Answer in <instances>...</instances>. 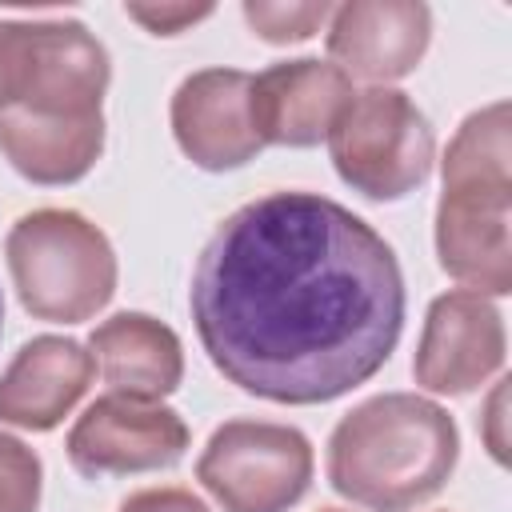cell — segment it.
Masks as SVG:
<instances>
[{
  "mask_svg": "<svg viewBox=\"0 0 512 512\" xmlns=\"http://www.w3.org/2000/svg\"><path fill=\"white\" fill-rule=\"evenodd\" d=\"M212 368L272 404H328L368 384L404 332L392 244L320 192H264L216 224L188 288Z\"/></svg>",
  "mask_w": 512,
  "mask_h": 512,
  "instance_id": "cell-1",
  "label": "cell"
},
{
  "mask_svg": "<svg viewBox=\"0 0 512 512\" xmlns=\"http://www.w3.org/2000/svg\"><path fill=\"white\" fill-rule=\"evenodd\" d=\"M460 460V428L444 404L380 392L328 436V484L368 512H408L432 500Z\"/></svg>",
  "mask_w": 512,
  "mask_h": 512,
  "instance_id": "cell-2",
  "label": "cell"
},
{
  "mask_svg": "<svg viewBox=\"0 0 512 512\" xmlns=\"http://www.w3.org/2000/svg\"><path fill=\"white\" fill-rule=\"evenodd\" d=\"M436 260L480 296L512 292V108L492 100L464 116L440 160Z\"/></svg>",
  "mask_w": 512,
  "mask_h": 512,
  "instance_id": "cell-3",
  "label": "cell"
},
{
  "mask_svg": "<svg viewBox=\"0 0 512 512\" xmlns=\"http://www.w3.org/2000/svg\"><path fill=\"white\" fill-rule=\"evenodd\" d=\"M8 272L24 312L48 324L92 320L116 296L112 240L72 208H36L8 228Z\"/></svg>",
  "mask_w": 512,
  "mask_h": 512,
  "instance_id": "cell-4",
  "label": "cell"
},
{
  "mask_svg": "<svg viewBox=\"0 0 512 512\" xmlns=\"http://www.w3.org/2000/svg\"><path fill=\"white\" fill-rule=\"evenodd\" d=\"M336 176L368 200H404L432 176L436 132L400 88L352 92L328 132Z\"/></svg>",
  "mask_w": 512,
  "mask_h": 512,
  "instance_id": "cell-5",
  "label": "cell"
},
{
  "mask_svg": "<svg viewBox=\"0 0 512 512\" xmlns=\"http://www.w3.org/2000/svg\"><path fill=\"white\" fill-rule=\"evenodd\" d=\"M312 444L292 424L224 420L200 460L196 480L224 512H288L312 484Z\"/></svg>",
  "mask_w": 512,
  "mask_h": 512,
  "instance_id": "cell-6",
  "label": "cell"
},
{
  "mask_svg": "<svg viewBox=\"0 0 512 512\" xmlns=\"http://www.w3.org/2000/svg\"><path fill=\"white\" fill-rule=\"evenodd\" d=\"M188 440H192L188 424L176 408L160 400L108 392L76 416L64 448H68V464L80 476L104 480V476L172 468L188 452Z\"/></svg>",
  "mask_w": 512,
  "mask_h": 512,
  "instance_id": "cell-7",
  "label": "cell"
},
{
  "mask_svg": "<svg viewBox=\"0 0 512 512\" xmlns=\"http://www.w3.org/2000/svg\"><path fill=\"white\" fill-rule=\"evenodd\" d=\"M504 316L500 308L468 288H452L428 304L412 376L436 396H464L484 388L504 368Z\"/></svg>",
  "mask_w": 512,
  "mask_h": 512,
  "instance_id": "cell-8",
  "label": "cell"
},
{
  "mask_svg": "<svg viewBox=\"0 0 512 512\" xmlns=\"http://www.w3.org/2000/svg\"><path fill=\"white\" fill-rule=\"evenodd\" d=\"M324 44L348 80L388 88L420 68L432 44V8L420 0H348L332 8Z\"/></svg>",
  "mask_w": 512,
  "mask_h": 512,
  "instance_id": "cell-9",
  "label": "cell"
},
{
  "mask_svg": "<svg viewBox=\"0 0 512 512\" xmlns=\"http://www.w3.org/2000/svg\"><path fill=\"white\" fill-rule=\"evenodd\" d=\"M172 136L204 172H232L264 148L252 124V76L240 68H200L172 92Z\"/></svg>",
  "mask_w": 512,
  "mask_h": 512,
  "instance_id": "cell-10",
  "label": "cell"
},
{
  "mask_svg": "<svg viewBox=\"0 0 512 512\" xmlns=\"http://www.w3.org/2000/svg\"><path fill=\"white\" fill-rule=\"evenodd\" d=\"M108 80V48L80 20H28V68L16 100L20 112L96 116Z\"/></svg>",
  "mask_w": 512,
  "mask_h": 512,
  "instance_id": "cell-11",
  "label": "cell"
},
{
  "mask_svg": "<svg viewBox=\"0 0 512 512\" xmlns=\"http://www.w3.org/2000/svg\"><path fill=\"white\" fill-rule=\"evenodd\" d=\"M352 96V80L316 56L276 60L252 76V124L260 144L316 148L328 140L340 108Z\"/></svg>",
  "mask_w": 512,
  "mask_h": 512,
  "instance_id": "cell-12",
  "label": "cell"
},
{
  "mask_svg": "<svg viewBox=\"0 0 512 512\" xmlns=\"http://www.w3.org/2000/svg\"><path fill=\"white\" fill-rule=\"evenodd\" d=\"M96 376L92 352L72 336H32L0 372V424L52 432L84 400Z\"/></svg>",
  "mask_w": 512,
  "mask_h": 512,
  "instance_id": "cell-13",
  "label": "cell"
},
{
  "mask_svg": "<svg viewBox=\"0 0 512 512\" xmlns=\"http://www.w3.org/2000/svg\"><path fill=\"white\" fill-rule=\"evenodd\" d=\"M92 360L116 396L164 400L184 380L180 336L148 312H116L88 336Z\"/></svg>",
  "mask_w": 512,
  "mask_h": 512,
  "instance_id": "cell-14",
  "label": "cell"
},
{
  "mask_svg": "<svg viewBox=\"0 0 512 512\" xmlns=\"http://www.w3.org/2000/svg\"><path fill=\"white\" fill-rule=\"evenodd\" d=\"M0 152L8 164L44 188L84 180L104 152V112L96 116H32L0 112Z\"/></svg>",
  "mask_w": 512,
  "mask_h": 512,
  "instance_id": "cell-15",
  "label": "cell"
},
{
  "mask_svg": "<svg viewBox=\"0 0 512 512\" xmlns=\"http://www.w3.org/2000/svg\"><path fill=\"white\" fill-rule=\"evenodd\" d=\"M244 20L248 28L268 40V44H300L308 36H316L328 16H332V4L324 0H312V4H276V0H244Z\"/></svg>",
  "mask_w": 512,
  "mask_h": 512,
  "instance_id": "cell-16",
  "label": "cell"
},
{
  "mask_svg": "<svg viewBox=\"0 0 512 512\" xmlns=\"http://www.w3.org/2000/svg\"><path fill=\"white\" fill-rule=\"evenodd\" d=\"M44 488L40 456L12 432H0V512H36Z\"/></svg>",
  "mask_w": 512,
  "mask_h": 512,
  "instance_id": "cell-17",
  "label": "cell"
},
{
  "mask_svg": "<svg viewBox=\"0 0 512 512\" xmlns=\"http://www.w3.org/2000/svg\"><path fill=\"white\" fill-rule=\"evenodd\" d=\"M28 68V20L0 16V112L16 108Z\"/></svg>",
  "mask_w": 512,
  "mask_h": 512,
  "instance_id": "cell-18",
  "label": "cell"
},
{
  "mask_svg": "<svg viewBox=\"0 0 512 512\" xmlns=\"http://www.w3.org/2000/svg\"><path fill=\"white\" fill-rule=\"evenodd\" d=\"M124 16L144 24L152 36H176L212 16V4H124Z\"/></svg>",
  "mask_w": 512,
  "mask_h": 512,
  "instance_id": "cell-19",
  "label": "cell"
},
{
  "mask_svg": "<svg viewBox=\"0 0 512 512\" xmlns=\"http://www.w3.org/2000/svg\"><path fill=\"white\" fill-rule=\"evenodd\" d=\"M116 512H212V508L188 488H144L132 492Z\"/></svg>",
  "mask_w": 512,
  "mask_h": 512,
  "instance_id": "cell-20",
  "label": "cell"
},
{
  "mask_svg": "<svg viewBox=\"0 0 512 512\" xmlns=\"http://www.w3.org/2000/svg\"><path fill=\"white\" fill-rule=\"evenodd\" d=\"M504 384H508V380H500V388H496V396H492V408H488V428H492V432H488V448H492V456H496L500 464H504V440L496 436V428H500V404H504Z\"/></svg>",
  "mask_w": 512,
  "mask_h": 512,
  "instance_id": "cell-21",
  "label": "cell"
},
{
  "mask_svg": "<svg viewBox=\"0 0 512 512\" xmlns=\"http://www.w3.org/2000/svg\"><path fill=\"white\" fill-rule=\"evenodd\" d=\"M0 328H4V296H0Z\"/></svg>",
  "mask_w": 512,
  "mask_h": 512,
  "instance_id": "cell-22",
  "label": "cell"
},
{
  "mask_svg": "<svg viewBox=\"0 0 512 512\" xmlns=\"http://www.w3.org/2000/svg\"><path fill=\"white\" fill-rule=\"evenodd\" d=\"M320 512H340V508H320Z\"/></svg>",
  "mask_w": 512,
  "mask_h": 512,
  "instance_id": "cell-23",
  "label": "cell"
}]
</instances>
